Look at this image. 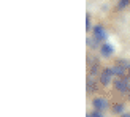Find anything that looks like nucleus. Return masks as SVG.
Returning a JSON list of instances; mask_svg holds the SVG:
<instances>
[{
    "label": "nucleus",
    "instance_id": "6e6552de",
    "mask_svg": "<svg viewBox=\"0 0 130 117\" xmlns=\"http://www.w3.org/2000/svg\"><path fill=\"white\" fill-rule=\"evenodd\" d=\"M122 109H124V106H122V105H116V106L113 108V111H114V112H122Z\"/></svg>",
    "mask_w": 130,
    "mask_h": 117
},
{
    "label": "nucleus",
    "instance_id": "0eeeda50",
    "mask_svg": "<svg viewBox=\"0 0 130 117\" xmlns=\"http://www.w3.org/2000/svg\"><path fill=\"white\" fill-rule=\"evenodd\" d=\"M130 5V0H119V2H118V8H125V6H128Z\"/></svg>",
    "mask_w": 130,
    "mask_h": 117
},
{
    "label": "nucleus",
    "instance_id": "9b49d317",
    "mask_svg": "<svg viewBox=\"0 0 130 117\" xmlns=\"http://www.w3.org/2000/svg\"><path fill=\"white\" fill-rule=\"evenodd\" d=\"M122 117H130V114H124V115H122Z\"/></svg>",
    "mask_w": 130,
    "mask_h": 117
},
{
    "label": "nucleus",
    "instance_id": "1a4fd4ad",
    "mask_svg": "<svg viewBox=\"0 0 130 117\" xmlns=\"http://www.w3.org/2000/svg\"><path fill=\"white\" fill-rule=\"evenodd\" d=\"M86 30H90V19H89V16L86 17Z\"/></svg>",
    "mask_w": 130,
    "mask_h": 117
},
{
    "label": "nucleus",
    "instance_id": "39448f33",
    "mask_svg": "<svg viewBox=\"0 0 130 117\" xmlns=\"http://www.w3.org/2000/svg\"><path fill=\"white\" fill-rule=\"evenodd\" d=\"M100 49H102V54L105 55V57H109V55L113 54V46H111V44H108V43H103Z\"/></svg>",
    "mask_w": 130,
    "mask_h": 117
},
{
    "label": "nucleus",
    "instance_id": "9d476101",
    "mask_svg": "<svg viewBox=\"0 0 130 117\" xmlns=\"http://www.w3.org/2000/svg\"><path fill=\"white\" fill-rule=\"evenodd\" d=\"M87 117H103V115H102L100 112H92V114H89Z\"/></svg>",
    "mask_w": 130,
    "mask_h": 117
},
{
    "label": "nucleus",
    "instance_id": "7ed1b4c3",
    "mask_svg": "<svg viewBox=\"0 0 130 117\" xmlns=\"http://www.w3.org/2000/svg\"><path fill=\"white\" fill-rule=\"evenodd\" d=\"M94 36L99 41H105L106 40V30L102 25H97V27H94Z\"/></svg>",
    "mask_w": 130,
    "mask_h": 117
},
{
    "label": "nucleus",
    "instance_id": "20e7f679",
    "mask_svg": "<svg viewBox=\"0 0 130 117\" xmlns=\"http://www.w3.org/2000/svg\"><path fill=\"white\" fill-rule=\"evenodd\" d=\"M92 105H94V108L97 109V111H103V109L108 108V103H106L105 98H95L92 101Z\"/></svg>",
    "mask_w": 130,
    "mask_h": 117
},
{
    "label": "nucleus",
    "instance_id": "423d86ee",
    "mask_svg": "<svg viewBox=\"0 0 130 117\" xmlns=\"http://www.w3.org/2000/svg\"><path fill=\"white\" fill-rule=\"evenodd\" d=\"M111 71H113V74L114 76H118V77H122V74H124V67H121V65H114V67L111 68Z\"/></svg>",
    "mask_w": 130,
    "mask_h": 117
},
{
    "label": "nucleus",
    "instance_id": "f257e3e1",
    "mask_svg": "<svg viewBox=\"0 0 130 117\" xmlns=\"http://www.w3.org/2000/svg\"><path fill=\"white\" fill-rule=\"evenodd\" d=\"M114 87L118 92H127L128 90V82L127 79H124V77H118V79L114 81Z\"/></svg>",
    "mask_w": 130,
    "mask_h": 117
},
{
    "label": "nucleus",
    "instance_id": "f03ea898",
    "mask_svg": "<svg viewBox=\"0 0 130 117\" xmlns=\"http://www.w3.org/2000/svg\"><path fill=\"white\" fill-rule=\"evenodd\" d=\"M113 71L111 68H106V70H103L102 71V74H100V82L102 84H105V86H108L109 82H111V77H113Z\"/></svg>",
    "mask_w": 130,
    "mask_h": 117
}]
</instances>
